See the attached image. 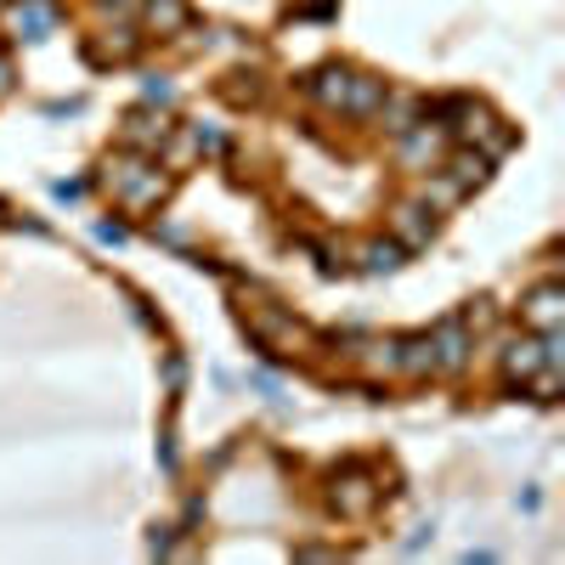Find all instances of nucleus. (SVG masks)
<instances>
[{
  "instance_id": "0eeeda50",
  "label": "nucleus",
  "mask_w": 565,
  "mask_h": 565,
  "mask_svg": "<svg viewBox=\"0 0 565 565\" xmlns=\"http://www.w3.org/2000/svg\"><path fill=\"white\" fill-rule=\"evenodd\" d=\"M12 23H18V40H45L57 23V0H23Z\"/></svg>"
},
{
  "instance_id": "9b49d317",
  "label": "nucleus",
  "mask_w": 565,
  "mask_h": 565,
  "mask_svg": "<svg viewBox=\"0 0 565 565\" xmlns=\"http://www.w3.org/2000/svg\"><path fill=\"white\" fill-rule=\"evenodd\" d=\"M373 108H385V79H373V74H351L345 114H373Z\"/></svg>"
},
{
  "instance_id": "6ab92c4d",
  "label": "nucleus",
  "mask_w": 565,
  "mask_h": 565,
  "mask_svg": "<svg viewBox=\"0 0 565 565\" xmlns=\"http://www.w3.org/2000/svg\"><path fill=\"white\" fill-rule=\"evenodd\" d=\"M97 7H130V0H97Z\"/></svg>"
},
{
  "instance_id": "ddd939ff",
  "label": "nucleus",
  "mask_w": 565,
  "mask_h": 565,
  "mask_svg": "<svg viewBox=\"0 0 565 565\" xmlns=\"http://www.w3.org/2000/svg\"><path fill=\"white\" fill-rule=\"evenodd\" d=\"M487 164H492L487 153H458V159L447 164V170H452V186H458V193H469V186H481V181H487Z\"/></svg>"
},
{
  "instance_id": "39448f33",
  "label": "nucleus",
  "mask_w": 565,
  "mask_h": 565,
  "mask_svg": "<svg viewBox=\"0 0 565 565\" xmlns=\"http://www.w3.org/2000/svg\"><path fill=\"white\" fill-rule=\"evenodd\" d=\"M306 90L322 103V108H340L345 114V97H351V68H317L306 79Z\"/></svg>"
},
{
  "instance_id": "f03ea898",
  "label": "nucleus",
  "mask_w": 565,
  "mask_h": 565,
  "mask_svg": "<svg viewBox=\"0 0 565 565\" xmlns=\"http://www.w3.org/2000/svg\"><path fill=\"white\" fill-rule=\"evenodd\" d=\"M125 148H136V153H153V148H164V136H170V125L164 119H153L148 108H136V114H125Z\"/></svg>"
},
{
  "instance_id": "9d476101",
  "label": "nucleus",
  "mask_w": 565,
  "mask_h": 565,
  "mask_svg": "<svg viewBox=\"0 0 565 565\" xmlns=\"http://www.w3.org/2000/svg\"><path fill=\"white\" fill-rule=\"evenodd\" d=\"M537 367H543V340H514L503 351V373H509V380H532Z\"/></svg>"
},
{
  "instance_id": "1a4fd4ad",
  "label": "nucleus",
  "mask_w": 565,
  "mask_h": 565,
  "mask_svg": "<svg viewBox=\"0 0 565 565\" xmlns=\"http://www.w3.org/2000/svg\"><path fill=\"white\" fill-rule=\"evenodd\" d=\"M186 0H148V7H141V23H148L153 34H181L186 29Z\"/></svg>"
},
{
  "instance_id": "20e7f679",
  "label": "nucleus",
  "mask_w": 565,
  "mask_h": 565,
  "mask_svg": "<svg viewBox=\"0 0 565 565\" xmlns=\"http://www.w3.org/2000/svg\"><path fill=\"white\" fill-rule=\"evenodd\" d=\"M430 345H436V367H463L469 362V328L452 317V322H441L430 334Z\"/></svg>"
},
{
  "instance_id": "f8f14e48",
  "label": "nucleus",
  "mask_w": 565,
  "mask_h": 565,
  "mask_svg": "<svg viewBox=\"0 0 565 565\" xmlns=\"http://www.w3.org/2000/svg\"><path fill=\"white\" fill-rule=\"evenodd\" d=\"M136 52L130 29H103V40H90V63H125Z\"/></svg>"
},
{
  "instance_id": "f257e3e1",
  "label": "nucleus",
  "mask_w": 565,
  "mask_h": 565,
  "mask_svg": "<svg viewBox=\"0 0 565 565\" xmlns=\"http://www.w3.org/2000/svg\"><path fill=\"white\" fill-rule=\"evenodd\" d=\"M521 317L526 328H537V334H554V328L565 322V295H559V282H543V289H532L521 300Z\"/></svg>"
},
{
  "instance_id": "dca6fc26",
  "label": "nucleus",
  "mask_w": 565,
  "mask_h": 565,
  "mask_svg": "<svg viewBox=\"0 0 565 565\" xmlns=\"http://www.w3.org/2000/svg\"><path fill=\"white\" fill-rule=\"evenodd\" d=\"M413 114H418L413 103H396V108H391V130H396V136H402V130H413Z\"/></svg>"
},
{
  "instance_id": "f3484780",
  "label": "nucleus",
  "mask_w": 565,
  "mask_h": 565,
  "mask_svg": "<svg viewBox=\"0 0 565 565\" xmlns=\"http://www.w3.org/2000/svg\"><path fill=\"white\" fill-rule=\"evenodd\" d=\"M97 238H103V244H125V226H119V221H103Z\"/></svg>"
},
{
  "instance_id": "423d86ee",
  "label": "nucleus",
  "mask_w": 565,
  "mask_h": 565,
  "mask_svg": "<svg viewBox=\"0 0 565 565\" xmlns=\"http://www.w3.org/2000/svg\"><path fill=\"white\" fill-rule=\"evenodd\" d=\"M436 159H441V130L436 125L402 130V164H436Z\"/></svg>"
},
{
  "instance_id": "2eb2a0df",
  "label": "nucleus",
  "mask_w": 565,
  "mask_h": 565,
  "mask_svg": "<svg viewBox=\"0 0 565 565\" xmlns=\"http://www.w3.org/2000/svg\"><path fill=\"white\" fill-rule=\"evenodd\" d=\"M141 97L159 103V108H170V103H175V85H170L164 74H148V79H141Z\"/></svg>"
},
{
  "instance_id": "4468645a",
  "label": "nucleus",
  "mask_w": 565,
  "mask_h": 565,
  "mask_svg": "<svg viewBox=\"0 0 565 565\" xmlns=\"http://www.w3.org/2000/svg\"><path fill=\"white\" fill-rule=\"evenodd\" d=\"M362 266H367V271H396V266H402V244H391V238L367 244V249H362Z\"/></svg>"
},
{
  "instance_id": "a211bd4d",
  "label": "nucleus",
  "mask_w": 565,
  "mask_h": 565,
  "mask_svg": "<svg viewBox=\"0 0 565 565\" xmlns=\"http://www.w3.org/2000/svg\"><path fill=\"white\" fill-rule=\"evenodd\" d=\"M7 90H12V63L0 57V97H7Z\"/></svg>"
},
{
  "instance_id": "7ed1b4c3",
  "label": "nucleus",
  "mask_w": 565,
  "mask_h": 565,
  "mask_svg": "<svg viewBox=\"0 0 565 565\" xmlns=\"http://www.w3.org/2000/svg\"><path fill=\"white\" fill-rule=\"evenodd\" d=\"M373 498H380V492H373V481L367 476H334V509L345 514V521H362V514L373 509Z\"/></svg>"
},
{
  "instance_id": "6e6552de",
  "label": "nucleus",
  "mask_w": 565,
  "mask_h": 565,
  "mask_svg": "<svg viewBox=\"0 0 565 565\" xmlns=\"http://www.w3.org/2000/svg\"><path fill=\"white\" fill-rule=\"evenodd\" d=\"M436 210H424V204H396V232H402V244L407 249H418V244H430V232H436V221H430Z\"/></svg>"
}]
</instances>
